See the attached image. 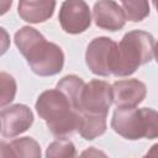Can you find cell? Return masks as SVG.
<instances>
[{
  "instance_id": "obj_1",
  "label": "cell",
  "mask_w": 158,
  "mask_h": 158,
  "mask_svg": "<svg viewBox=\"0 0 158 158\" xmlns=\"http://www.w3.org/2000/svg\"><path fill=\"white\" fill-rule=\"evenodd\" d=\"M15 44L35 74L52 77L62 72L64 65L62 48L53 42H48L36 28L31 26L21 27L15 33Z\"/></svg>"
},
{
  "instance_id": "obj_4",
  "label": "cell",
  "mask_w": 158,
  "mask_h": 158,
  "mask_svg": "<svg viewBox=\"0 0 158 158\" xmlns=\"http://www.w3.org/2000/svg\"><path fill=\"white\" fill-rule=\"evenodd\" d=\"M118 43L109 37H96L86 47L85 63L91 73L100 77L112 74Z\"/></svg>"
},
{
  "instance_id": "obj_15",
  "label": "cell",
  "mask_w": 158,
  "mask_h": 158,
  "mask_svg": "<svg viewBox=\"0 0 158 158\" xmlns=\"http://www.w3.org/2000/svg\"><path fill=\"white\" fill-rule=\"evenodd\" d=\"M46 158H78L74 143L68 138L53 141L46 151Z\"/></svg>"
},
{
  "instance_id": "obj_7",
  "label": "cell",
  "mask_w": 158,
  "mask_h": 158,
  "mask_svg": "<svg viewBox=\"0 0 158 158\" xmlns=\"http://www.w3.org/2000/svg\"><path fill=\"white\" fill-rule=\"evenodd\" d=\"M58 20L64 32L78 35L86 31L91 25L89 5L83 0H68L60 5Z\"/></svg>"
},
{
  "instance_id": "obj_3",
  "label": "cell",
  "mask_w": 158,
  "mask_h": 158,
  "mask_svg": "<svg viewBox=\"0 0 158 158\" xmlns=\"http://www.w3.org/2000/svg\"><path fill=\"white\" fill-rule=\"evenodd\" d=\"M154 37L141 30L127 32L118 43L112 75L128 77L138 67L149 63L154 53Z\"/></svg>"
},
{
  "instance_id": "obj_2",
  "label": "cell",
  "mask_w": 158,
  "mask_h": 158,
  "mask_svg": "<svg viewBox=\"0 0 158 158\" xmlns=\"http://www.w3.org/2000/svg\"><path fill=\"white\" fill-rule=\"evenodd\" d=\"M36 111L46 121L48 130L59 138H65L79 132L83 114L75 110L67 96L58 89H49L40 94L36 101Z\"/></svg>"
},
{
  "instance_id": "obj_19",
  "label": "cell",
  "mask_w": 158,
  "mask_h": 158,
  "mask_svg": "<svg viewBox=\"0 0 158 158\" xmlns=\"http://www.w3.org/2000/svg\"><path fill=\"white\" fill-rule=\"evenodd\" d=\"M143 158H158V143L153 144L148 149V152L143 156Z\"/></svg>"
},
{
  "instance_id": "obj_5",
  "label": "cell",
  "mask_w": 158,
  "mask_h": 158,
  "mask_svg": "<svg viewBox=\"0 0 158 158\" xmlns=\"http://www.w3.org/2000/svg\"><path fill=\"white\" fill-rule=\"evenodd\" d=\"M112 102V85L104 80L93 79L83 89L79 110L81 114L107 115Z\"/></svg>"
},
{
  "instance_id": "obj_14",
  "label": "cell",
  "mask_w": 158,
  "mask_h": 158,
  "mask_svg": "<svg viewBox=\"0 0 158 158\" xmlns=\"http://www.w3.org/2000/svg\"><path fill=\"white\" fill-rule=\"evenodd\" d=\"M106 116L107 115L83 114V121L79 130L80 136L86 141H93L104 135L106 131Z\"/></svg>"
},
{
  "instance_id": "obj_12",
  "label": "cell",
  "mask_w": 158,
  "mask_h": 158,
  "mask_svg": "<svg viewBox=\"0 0 158 158\" xmlns=\"http://www.w3.org/2000/svg\"><path fill=\"white\" fill-rule=\"evenodd\" d=\"M56 1L22 0L19 2L17 11L20 17L30 23H40L49 20L54 12Z\"/></svg>"
},
{
  "instance_id": "obj_6",
  "label": "cell",
  "mask_w": 158,
  "mask_h": 158,
  "mask_svg": "<svg viewBox=\"0 0 158 158\" xmlns=\"http://www.w3.org/2000/svg\"><path fill=\"white\" fill-rule=\"evenodd\" d=\"M111 127L126 139L147 138L146 109H116L111 118Z\"/></svg>"
},
{
  "instance_id": "obj_18",
  "label": "cell",
  "mask_w": 158,
  "mask_h": 158,
  "mask_svg": "<svg viewBox=\"0 0 158 158\" xmlns=\"http://www.w3.org/2000/svg\"><path fill=\"white\" fill-rule=\"evenodd\" d=\"M78 158H109V156H107L104 151H101V149H99V148L89 147V148L84 149V151L79 154Z\"/></svg>"
},
{
  "instance_id": "obj_16",
  "label": "cell",
  "mask_w": 158,
  "mask_h": 158,
  "mask_svg": "<svg viewBox=\"0 0 158 158\" xmlns=\"http://www.w3.org/2000/svg\"><path fill=\"white\" fill-rule=\"evenodd\" d=\"M120 5L122 6L126 20H128V21L139 22L149 15L148 1H144V0L131 1V0H128V1H122Z\"/></svg>"
},
{
  "instance_id": "obj_11",
  "label": "cell",
  "mask_w": 158,
  "mask_h": 158,
  "mask_svg": "<svg viewBox=\"0 0 158 158\" xmlns=\"http://www.w3.org/2000/svg\"><path fill=\"white\" fill-rule=\"evenodd\" d=\"M1 158H41L42 151L40 143L32 137H20L12 141L0 143Z\"/></svg>"
},
{
  "instance_id": "obj_20",
  "label": "cell",
  "mask_w": 158,
  "mask_h": 158,
  "mask_svg": "<svg viewBox=\"0 0 158 158\" xmlns=\"http://www.w3.org/2000/svg\"><path fill=\"white\" fill-rule=\"evenodd\" d=\"M153 56H154V58H156V62L158 63V41H157L156 44H154V53H153Z\"/></svg>"
},
{
  "instance_id": "obj_9",
  "label": "cell",
  "mask_w": 158,
  "mask_h": 158,
  "mask_svg": "<svg viewBox=\"0 0 158 158\" xmlns=\"http://www.w3.org/2000/svg\"><path fill=\"white\" fill-rule=\"evenodd\" d=\"M112 94L117 109H133L144 100L147 88L138 79H123L112 84Z\"/></svg>"
},
{
  "instance_id": "obj_21",
  "label": "cell",
  "mask_w": 158,
  "mask_h": 158,
  "mask_svg": "<svg viewBox=\"0 0 158 158\" xmlns=\"http://www.w3.org/2000/svg\"><path fill=\"white\" fill-rule=\"evenodd\" d=\"M153 5H154V7H156V10L158 12V1H153Z\"/></svg>"
},
{
  "instance_id": "obj_13",
  "label": "cell",
  "mask_w": 158,
  "mask_h": 158,
  "mask_svg": "<svg viewBox=\"0 0 158 158\" xmlns=\"http://www.w3.org/2000/svg\"><path fill=\"white\" fill-rule=\"evenodd\" d=\"M84 86H85V83L81 78H79L78 75H74V74H69V75L63 77L57 83L56 89H58L59 91H62L67 96V99L70 101L72 106L75 110L80 111L79 110L80 96H81Z\"/></svg>"
},
{
  "instance_id": "obj_17",
  "label": "cell",
  "mask_w": 158,
  "mask_h": 158,
  "mask_svg": "<svg viewBox=\"0 0 158 158\" xmlns=\"http://www.w3.org/2000/svg\"><path fill=\"white\" fill-rule=\"evenodd\" d=\"M0 80H1V100L0 105L1 107H5L7 104H10L16 94V81L12 75L1 72L0 74Z\"/></svg>"
},
{
  "instance_id": "obj_10",
  "label": "cell",
  "mask_w": 158,
  "mask_h": 158,
  "mask_svg": "<svg viewBox=\"0 0 158 158\" xmlns=\"http://www.w3.org/2000/svg\"><path fill=\"white\" fill-rule=\"evenodd\" d=\"M93 17L98 27L111 32L123 28L126 23L122 6L112 0L96 1L93 7Z\"/></svg>"
},
{
  "instance_id": "obj_8",
  "label": "cell",
  "mask_w": 158,
  "mask_h": 158,
  "mask_svg": "<svg viewBox=\"0 0 158 158\" xmlns=\"http://www.w3.org/2000/svg\"><path fill=\"white\" fill-rule=\"evenodd\" d=\"M1 136L14 138L26 132L33 123V112L23 104H14L1 110Z\"/></svg>"
}]
</instances>
